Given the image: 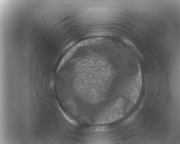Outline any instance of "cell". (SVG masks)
Instances as JSON below:
<instances>
[{"instance_id": "cell-1", "label": "cell", "mask_w": 180, "mask_h": 144, "mask_svg": "<svg viewBox=\"0 0 180 144\" xmlns=\"http://www.w3.org/2000/svg\"><path fill=\"white\" fill-rule=\"evenodd\" d=\"M124 112V101L119 98L105 110L103 115V122L108 123L116 120L122 116Z\"/></svg>"}, {"instance_id": "cell-2", "label": "cell", "mask_w": 180, "mask_h": 144, "mask_svg": "<svg viewBox=\"0 0 180 144\" xmlns=\"http://www.w3.org/2000/svg\"><path fill=\"white\" fill-rule=\"evenodd\" d=\"M142 85L141 72L139 71L134 77L128 87L126 95L130 100L135 102L140 93Z\"/></svg>"}, {"instance_id": "cell-3", "label": "cell", "mask_w": 180, "mask_h": 144, "mask_svg": "<svg viewBox=\"0 0 180 144\" xmlns=\"http://www.w3.org/2000/svg\"><path fill=\"white\" fill-rule=\"evenodd\" d=\"M58 109L64 117L68 122H69V123L72 124H76L77 122L75 120L69 116L66 113H65V112L62 111L60 107H59V109Z\"/></svg>"}]
</instances>
